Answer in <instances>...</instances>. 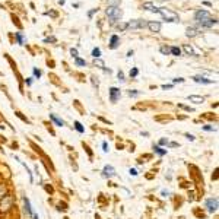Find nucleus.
Returning <instances> with one entry per match:
<instances>
[{
  "mask_svg": "<svg viewBox=\"0 0 219 219\" xmlns=\"http://www.w3.org/2000/svg\"><path fill=\"white\" fill-rule=\"evenodd\" d=\"M209 16H210V15H209V12H208V10H203V9H202V10H197V12H196V15H194V21H196V22L199 24V22H202V21L208 19Z\"/></svg>",
  "mask_w": 219,
  "mask_h": 219,
  "instance_id": "39448f33",
  "label": "nucleus"
},
{
  "mask_svg": "<svg viewBox=\"0 0 219 219\" xmlns=\"http://www.w3.org/2000/svg\"><path fill=\"white\" fill-rule=\"evenodd\" d=\"M75 129L79 131V133H85V129L82 127V124H81L79 121H75Z\"/></svg>",
  "mask_w": 219,
  "mask_h": 219,
  "instance_id": "412c9836",
  "label": "nucleus"
},
{
  "mask_svg": "<svg viewBox=\"0 0 219 219\" xmlns=\"http://www.w3.org/2000/svg\"><path fill=\"white\" fill-rule=\"evenodd\" d=\"M177 82H184V79H181V78H178V79H174V83H177Z\"/></svg>",
  "mask_w": 219,
  "mask_h": 219,
  "instance_id": "4c0bfd02",
  "label": "nucleus"
},
{
  "mask_svg": "<svg viewBox=\"0 0 219 219\" xmlns=\"http://www.w3.org/2000/svg\"><path fill=\"white\" fill-rule=\"evenodd\" d=\"M188 99H190V101H194V102H203V101H205V98H203V96H196V95L188 96Z\"/></svg>",
  "mask_w": 219,
  "mask_h": 219,
  "instance_id": "2eb2a0df",
  "label": "nucleus"
},
{
  "mask_svg": "<svg viewBox=\"0 0 219 219\" xmlns=\"http://www.w3.org/2000/svg\"><path fill=\"white\" fill-rule=\"evenodd\" d=\"M50 41H51V43H54V41H56V38H54V37H51V38H47V40H45V43H50Z\"/></svg>",
  "mask_w": 219,
  "mask_h": 219,
  "instance_id": "f704fd0d",
  "label": "nucleus"
},
{
  "mask_svg": "<svg viewBox=\"0 0 219 219\" xmlns=\"http://www.w3.org/2000/svg\"><path fill=\"white\" fill-rule=\"evenodd\" d=\"M148 25V22L146 21H140V19H136V21H131L127 24V28H130V29H137V28H145Z\"/></svg>",
  "mask_w": 219,
  "mask_h": 219,
  "instance_id": "20e7f679",
  "label": "nucleus"
},
{
  "mask_svg": "<svg viewBox=\"0 0 219 219\" xmlns=\"http://www.w3.org/2000/svg\"><path fill=\"white\" fill-rule=\"evenodd\" d=\"M143 7H145V9H148V10H151V12L158 13V7H155V6H153L152 3H149V1H148V3H143Z\"/></svg>",
  "mask_w": 219,
  "mask_h": 219,
  "instance_id": "f8f14e48",
  "label": "nucleus"
},
{
  "mask_svg": "<svg viewBox=\"0 0 219 219\" xmlns=\"http://www.w3.org/2000/svg\"><path fill=\"white\" fill-rule=\"evenodd\" d=\"M170 53H171L173 56H181V50H180L178 47H171V48H170Z\"/></svg>",
  "mask_w": 219,
  "mask_h": 219,
  "instance_id": "dca6fc26",
  "label": "nucleus"
},
{
  "mask_svg": "<svg viewBox=\"0 0 219 219\" xmlns=\"http://www.w3.org/2000/svg\"><path fill=\"white\" fill-rule=\"evenodd\" d=\"M104 175L105 177H113L114 175V168L113 167H105L104 168Z\"/></svg>",
  "mask_w": 219,
  "mask_h": 219,
  "instance_id": "ddd939ff",
  "label": "nucleus"
},
{
  "mask_svg": "<svg viewBox=\"0 0 219 219\" xmlns=\"http://www.w3.org/2000/svg\"><path fill=\"white\" fill-rule=\"evenodd\" d=\"M117 28H118V29H121V31H124V29H127V24H118V25H117Z\"/></svg>",
  "mask_w": 219,
  "mask_h": 219,
  "instance_id": "a878e982",
  "label": "nucleus"
},
{
  "mask_svg": "<svg viewBox=\"0 0 219 219\" xmlns=\"http://www.w3.org/2000/svg\"><path fill=\"white\" fill-rule=\"evenodd\" d=\"M50 120H53V121H54L57 126H60V127H61V126H64V121H63V120H60L58 117H56V114H50Z\"/></svg>",
  "mask_w": 219,
  "mask_h": 219,
  "instance_id": "9b49d317",
  "label": "nucleus"
},
{
  "mask_svg": "<svg viewBox=\"0 0 219 219\" xmlns=\"http://www.w3.org/2000/svg\"><path fill=\"white\" fill-rule=\"evenodd\" d=\"M102 148H104V152H108L110 149H108V145H107V142H104L102 143Z\"/></svg>",
  "mask_w": 219,
  "mask_h": 219,
  "instance_id": "2f4dec72",
  "label": "nucleus"
},
{
  "mask_svg": "<svg viewBox=\"0 0 219 219\" xmlns=\"http://www.w3.org/2000/svg\"><path fill=\"white\" fill-rule=\"evenodd\" d=\"M162 88H164V89H170V88H173V85H164Z\"/></svg>",
  "mask_w": 219,
  "mask_h": 219,
  "instance_id": "ea45409f",
  "label": "nucleus"
},
{
  "mask_svg": "<svg viewBox=\"0 0 219 219\" xmlns=\"http://www.w3.org/2000/svg\"><path fill=\"white\" fill-rule=\"evenodd\" d=\"M95 12H98V9H92V10H91V12H89V13H88V16H89V18H92V16H93V13H95Z\"/></svg>",
  "mask_w": 219,
  "mask_h": 219,
  "instance_id": "7c9ffc66",
  "label": "nucleus"
},
{
  "mask_svg": "<svg viewBox=\"0 0 219 219\" xmlns=\"http://www.w3.org/2000/svg\"><path fill=\"white\" fill-rule=\"evenodd\" d=\"M196 82H199V83H213V81H209V79H206V78H203V76H194L193 78Z\"/></svg>",
  "mask_w": 219,
  "mask_h": 219,
  "instance_id": "9d476101",
  "label": "nucleus"
},
{
  "mask_svg": "<svg viewBox=\"0 0 219 219\" xmlns=\"http://www.w3.org/2000/svg\"><path fill=\"white\" fill-rule=\"evenodd\" d=\"M130 174L131 175H137V171H136V170H130Z\"/></svg>",
  "mask_w": 219,
  "mask_h": 219,
  "instance_id": "58836bf2",
  "label": "nucleus"
},
{
  "mask_svg": "<svg viewBox=\"0 0 219 219\" xmlns=\"http://www.w3.org/2000/svg\"><path fill=\"white\" fill-rule=\"evenodd\" d=\"M158 13H159V15H161L165 21H168V22H178V16L175 15L174 12L168 10V9L161 7V9H158Z\"/></svg>",
  "mask_w": 219,
  "mask_h": 219,
  "instance_id": "f03ea898",
  "label": "nucleus"
},
{
  "mask_svg": "<svg viewBox=\"0 0 219 219\" xmlns=\"http://www.w3.org/2000/svg\"><path fill=\"white\" fill-rule=\"evenodd\" d=\"M184 51H185L188 56H194V51H193V48H191L190 45H184Z\"/></svg>",
  "mask_w": 219,
  "mask_h": 219,
  "instance_id": "4be33fe9",
  "label": "nucleus"
},
{
  "mask_svg": "<svg viewBox=\"0 0 219 219\" xmlns=\"http://www.w3.org/2000/svg\"><path fill=\"white\" fill-rule=\"evenodd\" d=\"M118 81H121V82L124 81V75H123V72H121V70L118 72Z\"/></svg>",
  "mask_w": 219,
  "mask_h": 219,
  "instance_id": "c85d7f7f",
  "label": "nucleus"
},
{
  "mask_svg": "<svg viewBox=\"0 0 219 219\" xmlns=\"http://www.w3.org/2000/svg\"><path fill=\"white\" fill-rule=\"evenodd\" d=\"M203 129H205V130H216V129H213V127H210V126H205Z\"/></svg>",
  "mask_w": 219,
  "mask_h": 219,
  "instance_id": "c9c22d12",
  "label": "nucleus"
},
{
  "mask_svg": "<svg viewBox=\"0 0 219 219\" xmlns=\"http://www.w3.org/2000/svg\"><path fill=\"white\" fill-rule=\"evenodd\" d=\"M168 143V139H161L159 140V145H167Z\"/></svg>",
  "mask_w": 219,
  "mask_h": 219,
  "instance_id": "72a5a7b5",
  "label": "nucleus"
},
{
  "mask_svg": "<svg viewBox=\"0 0 219 219\" xmlns=\"http://www.w3.org/2000/svg\"><path fill=\"white\" fill-rule=\"evenodd\" d=\"M153 151H155L158 155H161V156L167 153V151H164V149H162V148H159V146H155V148H153Z\"/></svg>",
  "mask_w": 219,
  "mask_h": 219,
  "instance_id": "aec40b11",
  "label": "nucleus"
},
{
  "mask_svg": "<svg viewBox=\"0 0 219 219\" xmlns=\"http://www.w3.org/2000/svg\"><path fill=\"white\" fill-rule=\"evenodd\" d=\"M185 136H187L188 140H194V136H193V134H185Z\"/></svg>",
  "mask_w": 219,
  "mask_h": 219,
  "instance_id": "e433bc0d",
  "label": "nucleus"
},
{
  "mask_svg": "<svg viewBox=\"0 0 219 219\" xmlns=\"http://www.w3.org/2000/svg\"><path fill=\"white\" fill-rule=\"evenodd\" d=\"M137 73H139V70H137L136 67H134V69H131V70H130V76H131V78L137 76Z\"/></svg>",
  "mask_w": 219,
  "mask_h": 219,
  "instance_id": "393cba45",
  "label": "nucleus"
},
{
  "mask_svg": "<svg viewBox=\"0 0 219 219\" xmlns=\"http://www.w3.org/2000/svg\"><path fill=\"white\" fill-rule=\"evenodd\" d=\"M129 95H130V96H137V95H139V92H136V91H130V92H129Z\"/></svg>",
  "mask_w": 219,
  "mask_h": 219,
  "instance_id": "473e14b6",
  "label": "nucleus"
},
{
  "mask_svg": "<svg viewBox=\"0 0 219 219\" xmlns=\"http://www.w3.org/2000/svg\"><path fill=\"white\" fill-rule=\"evenodd\" d=\"M16 40H18V43L22 45V44L25 43V37H24V34H22V32H16Z\"/></svg>",
  "mask_w": 219,
  "mask_h": 219,
  "instance_id": "f3484780",
  "label": "nucleus"
},
{
  "mask_svg": "<svg viewBox=\"0 0 219 219\" xmlns=\"http://www.w3.org/2000/svg\"><path fill=\"white\" fill-rule=\"evenodd\" d=\"M120 0H110L108 1V6H116V3H118Z\"/></svg>",
  "mask_w": 219,
  "mask_h": 219,
  "instance_id": "c756f323",
  "label": "nucleus"
},
{
  "mask_svg": "<svg viewBox=\"0 0 219 219\" xmlns=\"http://www.w3.org/2000/svg\"><path fill=\"white\" fill-rule=\"evenodd\" d=\"M161 53L162 54H170V47H165V45L161 47Z\"/></svg>",
  "mask_w": 219,
  "mask_h": 219,
  "instance_id": "b1692460",
  "label": "nucleus"
},
{
  "mask_svg": "<svg viewBox=\"0 0 219 219\" xmlns=\"http://www.w3.org/2000/svg\"><path fill=\"white\" fill-rule=\"evenodd\" d=\"M34 75H35L37 78H40V76H41V70H38V69H34Z\"/></svg>",
  "mask_w": 219,
  "mask_h": 219,
  "instance_id": "cd10ccee",
  "label": "nucleus"
},
{
  "mask_svg": "<svg viewBox=\"0 0 219 219\" xmlns=\"http://www.w3.org/2000/svg\"><path fill=\"white\" fill-rule=\"evenodd\" d=\"M24 202H25V210H26V213L28 215H32V210H31V205H29V200L25 197L24 199Z\"/></svg>",
  "mask_w": 219,
  "mask_h": 219,
  "instance_id": "4468645a",
  "label": "nucleus"
},
{
  "mask_svg": "<svg viewBox=\"0 0 219 219\" xmlns=\"http://www.w3.org/2000/svg\"><path fill=\"white\" fill-rule=\"evenodd\" d=\"M118 43H120V38H118L117 35H113V37L110 38V47H111V48H117Z\"/></svg>",
  "mask_w": 219,
  "mask_h": 219,
  "instance_id": "6e6552de",
  "label": "nucleus"
},
{
  "mask_svg": "<svg viewBox=\"0 0 219 219\" xmlns=\"http://www.w3.org/2000/svg\"><path fill=\"white\" fill-rule=\"evenodd\" d=\"M105 13H107V16H108V19H110L111 22H116V21L120 19L121 15H123V12H121V9H120L118 6H108L107 10H105Z\"/></svg>",
  "mask_w": 219,
  "mask_h": 219,
  "instance_id": "f257e3e1",
  "label": "nucleus"
},
{
  "mask_svg": "<svg viewBox=\"0 0 219 219\" xmlns=\"http://www.w3.org/2000/svg\"><path fill=\"white\" fill-rule=\"evenodd\" d=\"M185 34H187V37H196L197 34H199V29H196V28H187L185 29Z\"/></svg>",
  "mask_w": 219,
  "mask_h": 219,
  "instance_id": "1a4fd4ad",
  "label": "nucleus"
},
{
  "mask_svg": "<svg viewBox=\"0 0 219 219\" xmlns=\"http://www.w3.org/2000/svg\"><path fill=\"white\" fill-rule=\"evenodd\" d=\"M93 63H95L96 66H99V67H102V69L105 67V64H104V61H102V60H99V58H95V61H93Z\"/></svg>",
  "mask_w": 219,
  "mask_h": 219,
  "instance_id": "5701e85b",
  "label": "nucleus"
},
{
  "mask_svg": "<svg viewBox=\"0 0 219 219\" xmlns=\"http://www.w3.org/2000/svg\"><path fill=\"white\" fill-rule=\"evenodd\" d=\"M206 208H208V210H209L210 213L216 212V210H218V199H216V197L208 199V200H206Z\"/></svg>",
  "mask_w": 219,
  "mask_h": 219,
  "instance_id": "7ed1b4c3",
  "label": "nucleus"
},
{
  "mask_svg": "<svg viewBox=\"0 0 219 219\" xmlns=\"http://www.w3.org/2000/svg\"><path fill=\"white\" fill-rule=\"evenodd\" d=\"M92 56H93V58H99L101 57V50L99 48H93L92 50Z\"/></svg>",
  "mask_w": 219,
  "mask_h": 219,
  "instance_id": "6ab92c4d",
  "label": "nucleus"
},
{
  "mask_svg": "<svg viewBox=\"0 0 219 219\" xmlns=\"http://www.w3.org/2000/svg\"><path fill=\"white\" fill-rule=\"evenodd\" d=\"M75 64L76 66H86V61L82 60V58H79V57H75Z\"/></svg>",
  "mask_w": 219,
  "mask_h": 219,
  "instance_id": "a211bd4d",
  "label": "nucleus"
},
{
  "mask_svg": "<svg viewBox=\"0 0 219 219\" xmlns=\"http://www.w3.org/2000/svg\"><path fill=\"white\" fill-rule=\"evenodd\" d=\"M120 95H121V92H120L118 88H110V101L111 102H117Z\"/></svg>",
  "mask_w": 219,
  "mask_h": 219,
  "instance_id": "423d86ee",
  "label": "nucleus"
},
{
  "mask_svg": "<svg viewBox=\"0 0 219 219\" xmlns=\"http://www.w3.org/2000/svg\"><path fill=\"white\" fill-rule=\"evenodd\" d=\"M152 32H159L161 31V24L159 22H148V25H146Z\"/></svg>",
  "mask_w": 219,
  "mask_h": 219,
  "instance_id": "0eeeda50",
  "label": "nucleus"
},
{
  "mask_svg": "<svg viewBox=\"0 0 219 219\" xmlns=\"http://www.w3.org/2000/svg\"><path fill=\"white\" fill-rule=\"evenodd\" d=\"M70 54H72L73 57H78V50H76V48H72V50H70Z\"/></svg>",
  "mask_w": 219,
  "mask_h": 219,
  "instance_id": "bb28decb",
  "label": "nucleus"
}]
</instances>
